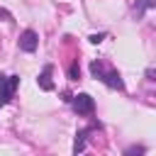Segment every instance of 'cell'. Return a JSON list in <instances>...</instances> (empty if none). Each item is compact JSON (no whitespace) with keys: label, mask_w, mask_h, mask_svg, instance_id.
<instances>
[{"label":"cell","mask_w":156,"mask_h":156,"mask_svg":"<svg viewBox=\"0 0 156 156\" xmlns=\"http://www.w3.org/2000/svg\"><path fill=\"white\" fill-rule=\"evenodd\" d=\"M73 110H76L78 115H93L95 100H93L88 93H78V95H73Z\"/></svg>","instance_id":"3957f363"},{"label":"cell","mask_w":156,"mask_h":156,"mask_svg":"<svg viewBox=\"0 0 156 156\" xmlns=\"http://www.w3.org/2000/svg\"><path fill=\"white\" fill-rule=\"evenodd\" d=\"M37 46H39V37H37V32H34V29H24L22 37H20V49L27 51V54H32V51H37Z\"/></svg>","instance_id":"277c9868"},{"label":"cell","mask_w":156,"mask_h":156,"mask_svg":"<svg viewBox=\"0 0 156 156\" xmlns=\"http://www.w3.org/2000/svg\"><path fill=\"white\" fill-rule=\"evenodd\" d=\"M68 76H71V80H78V76H80V68H78V63H73V66H71Z\"/></svg>","instance_id":"8992f818"},{"label":"cell","mask_w":156,"mask_h":156,"mask_svg":"<svg viewBox=\"0 0 156 156\" xmlns=\"http://www.w3.org/2000/svg\"><path fill=\"white\" fill-rule=\"evenodd\" d=\"M90 73H93L95 78H100L105 85H110V88H115V90H124L122 76H119L117 71H105L100 61H93V63H90Z\"/></svg>","instance_id":"6da1fadb"},{"label":"cell","mask_w":156,"mask_h":156,"mask_svg":"<svg viewBox=\"0 0 156 156\" xmlns=\"http://www.w3.org/2000/svg\"><path fill=\"white\" fill-rule=\"evenodd\" d=\"M51 66H44V71H41V76L37 78V83H39V88L41 90H54V80H51Z\"/></svg>","instance_id":"5b68a950"},{"label":"cell","mask_w":156,"mask_h":156,"mask_svg":"<svg viewBox=\"0 0 156 156\" xmlns=\"http://www.w3.org/2000/svg\"><path fill=\"white\" fill-rule=\"evenodd\" d=\"M102 39H105V34H93V37H90V41H93V44H100Z\"/></svg>","instance_id":"52a82bcc"},{"label":"cell","mask_w":156,"mask_h":156,"mask_svg":"<svg viewBox=\"0 0 156 156\" xmlns=\"http://www.w3.org/2000/svg\"><path fill=\"white\" fill-rule=\"evenodd\" d=\"M20 85V76H0V107L7 105L15 95V88Z\"/></svg>","instance_id":"7a4b0ae2"},{"label":"cell","mask_w":156,"mask_h":156,"mask_svg":"<svg viewBox=\"0 0 156 156\" xmlns=\"http://www.w3.org/2000/svg\"><path fill=\"white\" fill-rule=\"evenodd\" d=\"M0 17H5V20H12V17H10V12H5V10H0Z\"/></svg>","instance_id":"ba28073f"}]
</instances>
